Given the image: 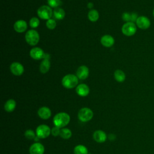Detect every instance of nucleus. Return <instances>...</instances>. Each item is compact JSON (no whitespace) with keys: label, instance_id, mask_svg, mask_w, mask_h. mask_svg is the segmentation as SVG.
<instances>
[{"label":"nucleus","instance_id":"2","mask_svg":"<svg viewBox=\"0 0 154 154\" xmlns=\"http://www.w3.org/2000/svg\"><path fill=\"white\" fill-rule=\"evenodd\" d=\"M77 76L69 74L64 76L62 79V84L66 88H72L76 87L78 83Z\"/></svg>","mask_w":154,"mask_h":154},{"label":"nucleus","instance_id":"5","mask_svg":"<svg viewBox=\"0 0 154 154\" xmlns=\"http://www.w3.org/2000/svg\"><path fill=\"white\" fill-rule=\"evenodd\" d=\"M52 10L48 5H42L37 10V14L42 19H50L52 16Z\"/></svg>","mask_w":154,"mask_h":154},{"label":"nucleus","instance_id":"22","mask_svg":"<svg viewBox=\"0 0 154 154\" xmlns=\"http://www.w3.org/2000/svg\"><path fill=\"white\" fill-rule=\"evenodd\" d=\"M54 16L58 20L63 19L65 16L64 10L61 8H55L54 10Z\"/></svg>","mask_w":154,"mask_h":154},{"label":"nucleus","instance_id":"11","mask_svg":"<svg viewBox=\"0 0 154 154\" xmlns=\"http://www.w3.org/2000/svg\"><path fill=\"white\" fill-rule=\"evenodd\" d=\"M30 56L34 60H40L45 57L43 51L40 48H34L30 51Z\"/></svg>","mask_w":154,"mask_h":154},{"label":"nucleus","instance_id":"1","mask_svg":"<svg viewBox=\"0 0 154 154\" xmlns=\"http://www.w3.org/2000/svg\"><path fill=\"white\" fill-rule=\"evenodd\" d=\"M70 120V116L64 112H59L54 117L53 123L55 126L60 128H63L66 125H67Z\"/></svg>","mask_w":154,"mask_h":154},{"label":"nucleus","instance_id":"10","mask_svg":"<svg viewBox=\"0 0 154 154\" xmlns=\"http://www.w3.org/2000/svg\"><path fill=\"white\" fill-rule=\"evenodd\" d=\"M10 68L11 73L16 76H20L24 72V68L23 66L17 62L13 63L11 64Z\"/></svg>","mask_w":154,"mask_h":154},{"label":"nucleus","instance_id":"7","mask_svg":"<svg viewBox=\"0 0 154 154\" xmlns=\"http://www.w3.org/2000/svg\"><path fill=\"white\" fill-rule=\"evenodd\" d=\"M51 133V129L46 125H40L36 129V135L40 138H46Z\"/></svg>","mask_w":154,"mask_h":154},{"label":"nucleus","instance_id":"6","mask_svg":"<svg viewBox=\"0 0 154 154\" xmlns=\"http://www.w3.org/2000/svg\"><path fill=\"white\" fill-rule=\"evenodd\" d=\"M122 31L123 34L126 36H132L135 34L137 31V26L134 22H128L123 25Z\"/></svg>","mask_w":154,"mask_h":154},{"label":"nucleus","instance_id":"16","mask_svg":"<svg viewBox=\"0 0 154 154\" xmlns=\"http://www.w3.org/2000/svg\"><path fill=\"white\" fill-rule=\"evenodd\" d=\"M27 28V23L23 20H19L14 24V29L17 32H23Z\"/></svg>","mask_w":154,"mask_h":154},{"label":"nucleus","instance_id":"24","mask_svg":"<svg viewBox=\"0 0 154 154\" xmlns=\"http://www.w3.org/2000/svg\"><path fill=\"white\" fill-rule=\"evenodd\" d=\"M72 131L68 128H62L60 131V136L64 140L69 139L72 137Z\"/></svg>","mask_w":154,"mask_h":154},{"label":"nucleus","instance_id":"25","mask_svg":"<svg viewBox=\"0 0 154 154\" xmlns=\"http://www.w3.org/2000/svg\"><path fill=\"white\" fill-rule=\"evenodd\" d=\"M88 19L91 22H96L99 19V13L96 10H91L88 14Z\"/></svg>","mask_w":154,"mask_h":154},{"label":"nucleus","instance_id":"32","mask_svg":"<svg viewBox=\"0 0 154 154\" xmlns=\"http://www.w3.org/2000/svg\"><path fill=\"white\" fill-rule=\"evenodd\" d=\"M153 17H154V8H153Z\"/></svg>","mask_w":154,"mask_h":154},{"label":"nucleus","instance_id":"8","mask_svg":"<svg viewBox=\"0 0 154 154\" xmlns=\"http://www.w3.org/2000/svg\"><path fill=\"white\" fill-rule=\"evenodd\" d=\"M137 26L141 29H148L150 26V21L148 17L144 16L138 17L136 20Z\"/></svg>","mask_w":154,"mask_h":154},{"label":"nucleus","instance_id":"15","mask_svg":"<svg viewBox=\"0 0 154 154\" xmlns=\"http://www.w3.org/2000/svg\"><path fill=\"white\" fill-rule=\"evenodd\" d=\"M37 113H38V116L41 119H44V120L48 119L51 116V111L49 108H48L46 106L41 107L38 110Z\"/></svg>","mask_w":154,"mask_h":154},{"label":"nucleus","instance_id":"13","mask_svg":"<svg viewBox=\"0 0 154 154\" xmlns=\"http://www.w3.org/2000/svg\"><path fill=\"white\" fill-rule=\"evenodd\" d=\"M93 139L97 143H103L106 140V133L102 130H97L93 133Z\"/></svg>","mask_w":154,"mask_h":154},{"label":"nucleus","instance_id":"20","mask_svg":"<svg viewBox=\"0 0 154 154\" xmlns=\"http://www.w3.org/2000/svg\"><path fill=\"white\" fill-rule=\"evenodd\" d=\"M122 18L125 21H126L127 22H134V21L136 22L138 17H137V14H135V13L129 14L128 13H124L123 14Z\"/></svg>","mask_w":154,"mask_h":154},{"label":"nucleus","instance_id":"3","mask_svg":"<svg viewBox=\"0 0 154 154\" xmlns=\"http://www.w3.org/2000/svg\"><path fill=\"white\" fill-rule=\"evenodd\" d=\"M79 120L82 122H87L91 120L93 117V111L88 108H82L78 113Z\"/></svg>","mask_w":154,"mask_h":154},{"label":"nucleus","instance_id":"30","mask_svg":"<svg viewBox=\"0 0 154 154\" xmlns=\"http://www.w3.org/2000/svg\"><path fill=\"white\" fill-rule=\"evenodd\" d=\"M60 128L57 126H54L51 129V134L54 137H57L58 135H60Z\"/></svg>","mask_w":154,"mask_h":154},{"label":"nucleus","instance_id":"26","mask_svg":"<svg viewBox=\"0 0 154 154\" xmlns=\"http://www.w3.org/2000/svg\"><path fill=\"white\" fill-rule=\"evenodd\" d=\"M48 5L53 8H57L62 5L63 2L61 0H48Z\"/></svg>","mask_w":154,"mask_h":154},{"label":"nucleus","instance_id":"21","mask_svg":"<svg viewBox=\"0 0 154 154\" xmlns=\"http://www.w3.org/2000/svg\"><path fill=\"white\" fill-rule=\"evenodd\" d=\"M74 154H88L87 148L82 144L77 145L74 148Z\"/></svg>","mask_w":154,"mask_h":154},{"label":"nucleus","instance_id":"18","mask_svg":"<svg viewBox=\"0 0 154 154\" xmlns=\"http://www.w3.org/2000/svg\"><path fill=\"white\" fill-rule=\"evenodd\" d=\"M16 106V101L14 99H9L5 102L4 105V109L7 112H11L14 110Z\"/></svg>","mask_w":154,"mask_h":154},{"label":"nucleus","instance_id":"23","mask_svg":"<svg viewBox=\"0 0 154 154\" xmlns=\"http://www.w3.org/2000/svg\"><path fill=\"white\" fill-rule=\"evenodd\" d=\"M126 78L125 73L121 70H117L114 72V78L119 82H122L125 81Z\"/></svg>","mask_w":154,"mask_h":154},{"label":"nucleus","instance_id":"31","mask_svg":"<svg viewBox=\"0 0 154 154\" xmlns=\"http://www.w3.org/2000/svg\"><path fill=\"white\" fill-rule=\"evenodd\" d=\"M87 5H88V7L90 8H92V7H93V3H91V2H89Z\"/></svg>","mask_w":154,"mask_h":154},{"label":"nucleus","instance_id":"14","mask_svg":"<svg viewBox=\"0 0 154 154\" xmlns=\"http://www.w3.org/2000/svg\"><path fill=\"white\" fill-rule=\"evenodd\" d=\"M76 91L79 96L85 97L90 92V89L86 84H81L77 86L76 88Z\"/></svg>","mask_w":154,"mask_h":154},{"label":"nucleus","instance_id":"27","mask_svg":"<svg viewBox=\"0 0 154 154\" xmlns=\"http://www.w3.org/2000/svg\"><path fill=\"white\" fill-rule=\"evenodd\" d=\"M25 137L28 140H33L36 137L34 132L31 129H28L25 132Z\"/></svg>","mask_w":154,"mask_h":154},{"label":"nucleus","instance_id":"19","mask_svg":"<svg viewBox=\"0 0 154 154\" xmlns=\"http://www.w3.org/2000/svg\"><path fill=\"white\" fill-rule=\"evenodd\" d=\"M50 61L48 59L45 58L41 63L40 66V71L42 73H45L48 72L50 68Z\"/></svg>","mask_w":154,"mask_h":154},{"label":"nucleus","instance_id":"17","mask_svg":"<svg viewBox=\"0 0 154 154\" xmlns=\"http://www.w3.org/2000/svg\"><path fill=\"white\" fill-rule=\"evenodd\" d=\"M100 42L102 45L105 47H111L114 43V38L110 35H105L102 37L100 39Z\"/></svg>","mask_w":154,"mask_h":154},{"label":"nucleus","instance_id":"9","mask_svg":"<svg viewBox=\"0 0 154 154\" xmlns=\"http://www.w3.org/2000/svg\"><path fill=\"white\" fill-rule=\"evenodd\" d=\"M29 152L30 154H43L45 147L41 143L37 142L30 146Z\"/></svg>","mask_w":154,"mask_h":154},{"label":"nucleus","instance_id":"4","mask_svg":"<svg viewBox=\"0 0 154 154\" xmlns=\"http://www.w3.org/2000/svg\"><path fill=\"white\" fill-rule=\"evenodd\" d=\"M39 39L40 37L38 33L34 29L29 30L25 34V40L26 42L31 46L36 45L38 43Z\"/></svg>","mask_w":154,"mask_h":154},{"label":"nucleus","instance_id":"12","mask_svg":"<svg viewBox=\"0 0 154 154\" xmlns=\"http://www.w3.org/2000/svg\"><path fill=\"white\" fill-rule=\"evenodd\" d=\"M89 74V70L87 66H80L77 71H76V76L77 77L81 80H84L86 79Z\"/></svg>","mask_w":154,"mask_h":154},{"label":"nucleus","instance_id":"28","mask_svg":"<svg viewBox=\"0 0 154 154\" xmlns=\"http://www.w3.org/2000/svg\"><path fill=\"white\" fill-rule=\"evenodd\" d=\"M40 23V21L37 17H32L29 21V25L31 28H37Z\"/></svg>","mask_w":154,"mask_h":154},{"label":"nucleus","instance_id":"29","mask_svg":"<svg viewBox=\"0 0 154 154\" xmlns=\"http://www.w3.org/2000/svg\"><path fill=\"white\" fill-rule=\"evenodd\" d=\"M57 25L56 22L55 21V20L50 19L49 20H48V21L46 22V26L48 27V28L50 29H53L55 28Z\"/></svg>","mask_w":154,"mask_h":154}]
</instances>
